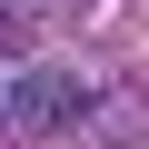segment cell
Returning a JSON list of instances; mask_svg holds the SVG:
<instances>
[{
  "label": "cell",
  "instance_id": "obj_1",
  "mask_svg": "<svg viewBox=\"0 0 149 149\" xmlns=\"http://www.w3.org/2000/svg\"><path fill=\"white\" fill-rule=\"evenodd\" d=\"M80 109H90V80H80V70H10V80H0V129H10V139L70 129Z\"/></svg>",
  "mask_w": 149,
  "mask_h": 149
}]
</instances>
